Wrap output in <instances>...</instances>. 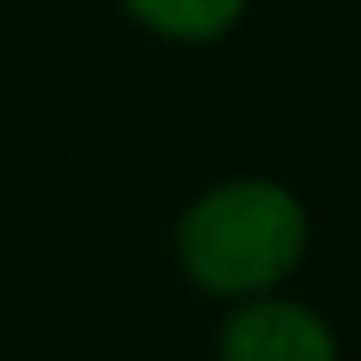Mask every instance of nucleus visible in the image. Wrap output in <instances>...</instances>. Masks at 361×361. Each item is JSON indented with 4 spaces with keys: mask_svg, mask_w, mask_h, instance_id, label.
I'll use <instances>...</instances> for the list:
<instances>
[{
    "mask_svg": "<svg viewBox=\"0 0 361 361\" xmlns=\"http://www.w3.org/2000/svg\"><path fill=\"white\" fill-rule=\"evenodd\" d=\"M314 250V213L303 192L266 170H234L186 197L170 224V266L213 303H250L287 293Z\"/></svg>",
    "mask_w": 361,
    "mask_h": 361,
    "instance_id": "1",
    "label": "nucleus"
},
{
    "mask_svg": "<svg viewBox=\"0 0 361 361\" xmlns=\"http://www.w3.org/2000/svg\"><path fill=\"white\" fill-rule=\"evenodd\" d=\"M213 361H345V350L314 303L266 293L224 308L213 329Z\"/></svg>",
    "mask_w": 361,
    "mask_h": 361,
    "instance_id": "2",
    "label": "nucleus"
},
{
    "mask_svg": "<svg viewBox=\"0 0 361 361\" xmlns=\"http://www.w3.org/2000/svg\"><path fill=\"white\" fill-rule=\"evenodd\" d=\"M117 11L165 48H213L245 27L250 0H117Z\"/></svg>",
    "mask_w": 361,
    "mask_h": 361,
    "instance_id": "3",
    "label": "nucleus"
},
{
    "mask_svg": "<svg viewBox=\"0 0 361 361\" xmlns=\"http://www.w3.org/2000/svg\"><path fill=\"white\" fill-rule=\"evenodd\" d=\"M319 6H335V0H319Z\"/></svg>",
    "mask_w": 361,
    "mask_h": 361,
    "instance_id": "4",
    "label": "nucleus"
}]
</instances>
